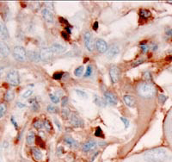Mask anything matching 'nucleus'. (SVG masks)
<instances>
[{"label": "nucleus", "instance_id": "3c124183", "mask_svg": "<svg viewBox=\"0 0 172 162\" xmlns=\"http://www.w3.org/2000/svg\"><path fill=\"white\" fill-rule=\"evenodd\" d=\"M62 36L66 39V40H68V39H69V36H68V35H67L66 32H62Z\"/></svg>", "mask_w": 172, "mask_h": 162}, {"label": "nucleus", "instance_id": "cd10ccee", "mask_svg": "<svg viewBox=\"0 0 172 162\" xmlns=\"http://www.w3.org/2000/svg\"><path fill=\"white\" fill-rule=\"evenodd\" d=\"M6 110H7V106H6L5 103L0 104V118L4 116V115L6 112Z\"/></svg>", "mask_w": 172, "mask_h": 162}, {"label": "nucleus", "instance_id": "ea45409f", "mask_svg": "<svg viewBox=\"0 0 172 162\" xmlns=\"http://www.w3.org/2000/svg\"><path fill=\"white\" fill-rule=\"evenodd\" d=\"M158 99H159V102H160V103L163 104V103H165V101L167 100V97L164 95H160L158 97Z\"/></svg>", "mask_w": 172, "mask_h": 162}, {"label": "nucleus", "instance_id": "6ab92c4d", "mask_svg": "<svg viewBox=\"0 0 172 162\" xmlns=\"http://www.w3.org/2000/svg\"><path fill=\"white\" fill-rule=\"evenodd\" d=\"M94 103L99 107H105L107 105V102H106L105 99H103L102 98H100L99 96L97 95L94 96Z\"/></svg>", "mask_w": 172, "mask_h": 162}, {"label": "nucleus", "instance_id": "a878e982", "mask_svg": "<svg viewBox=\"0 0 172 162\" xmlns=\"http://www.w3.org/2000/svg\"><path fill=\"white\" fill-rule=\"evenodd\" d=\"M43 124H44V127H45V129L46 130L49 132V133H51L52 132V130H53V126H52V123L48 121V119H45L44 120V122H43Z\"/></svg>", "mask_w": 172, "mask_h": 162}, {"label": "nucleus", "instance_id": "8fccbe9b", "mask_svg": "<svg viewBox=\"0 0 172 162\" xmlns=\"http://www.w3.org/2000/svg\"><path fill=\"white\" fill-rule=\"evenodd\" d=\"M97 28H98V23H97V22H95L94 24H93V29H94V30H96Z\"/></svg>", "mask_w": 172, "mask_h": 162}, {"label": "nucleus", "instance_id": "4468645a", "mask_svg": "<svg viewBox=\"0 0 172 162\" xmlns=\"http://www.w3.org/2000/svg\"><path fill=\"white\" fill-rule=\"evenodd\" d=\"M96 147V142L93 141V140H90V141L86 142L83 145L82 149H83L84 152H89V151H91V150L95 149Z\"/></svg>", "mask_w": 172, "mask_h": 162}, {"label": "nucleus", "instance_id": "f704fd0d", "mask_svg": "<svg viewBox=\"0 0 172 162\" xmlns=\"http://www.w3.org/2000/svg\"><path fill=\"white\" fill-rule=\"evenodd\" d=\"M61 114H62V116L63 118H67L68 116H69V115H70V111L68 109H63L62 111H61Z\"/></svg>", "mask_w": 172, "mask_h": 162}, {"label": "nucleus", "instance_id": "49530a36", "mask_svg": "<svg viewBox=\"0 0 172 162\" xmlns=\"http://www.w3.org/2000/svg\"><path fill=\"white\" fill-rule=\"evenodd\" d=\"M140 47H141V48H142V50H143L144 52H145V51L148 49L147 46H146V45H145V44H141V45H140Z\"/></svg>", "mask_w": 172, "mask_h": 162}, {"label": "nucleus", "instance_id": "f8f14e48", "mask_svg": "<svg viewBox=\"0 0 172 162\" xmlns=\"http://www.w3.org/2000/svg\"><path fill=\"white\" fill-rule=\"evenodd\" d=\"M96 48L98 52L103 53L107 52V50H108V45H107V43H106V42L104 40H102V39H97L96 42Z\"/></svg>", "mask_w": 172, "mask_h": 162}, {"label": "nucleus", "instance_id": "c85d7f7f", "mask_svg": "<svg viewBox=\"0 0 172 162\" xmlns=\"http://www.w3.org/2000/svg\"><path fill=\"white\" fill-rule=\"evenodd\" d=\"M34 129H42V127L44 126V124L41 121V120H35L34 122Z\"/></svg>", "mask_w": 172, "mask_h": 162}, {"label": "nucleus", "instance_id": "c03bdc74", "mask_svg": "<svg viewBox=\"0 0 172 162\" xmlns=\"http://www.w3.org/2000/svg\"><path fill=\"white\" fill-rule=\"evenodd\" d=\"M10 121H11V123H12V124L14 125L15 128H16V129H18V125H17V123H16V122L15 121L14 116H12V117L10 118Z\"/></svg>", "mask_w": 172, "mask_h": 162}, {"label": "nucleus", "instance_id": "f3484780", "mask_svg": "<svg viewBox=\"0 0 172 162\" xmlns=\"http://www.w3.org/2000/svg\"><path fill=\"white\" fill-rule=\"evenodd\" d=\"M0 53L3 57H7L10 54V48L4 42H0Z\"/></svg>", "mask_w": 172, "mask_h": 162}, {"label": "nucleus", "instance_id": "423d86ee", "mask_svg": "<svg viewBox=\"0 0 172 162\" xmlns=\"http://www.w3.org/2000/svg\"><path fill=\"white\" fill-rule=\"evenodd\" d=\"M110 79L113 84L117 83L120 79V69L117 67H111L109 69Z\"/></svg>", "mask_w": 172, "mask_h": 162}, {"label": "nucleus", "instance_id": "473e14b6", "mask_svg": "<svg viewBox=\"0 0 172 162\" xmlns=\"http://www.w3.org/2000/svg\"><path fill=\"white\" fill-rule=\"evenodd\" d=\"M92 72H93V69H92V67L91 66H88L87 68H86V72L85 73H84V77L85 78H88V77H90L92 74Z\"/></svg>", "mask_w": 172, "mask_h": 162}, {"label": "nucleus", "instance_id": "393cba45", "mask_svg": "<svg viewBox=\"0 0 172 162\" xmlns=\"http://www.w3.org/2000/svg\"><path fill=\"white\" fill-rule=\"evenodd\" d=\"M32 95H33V90L32 89H28V90L24 91L22 93V98L23 99H28Z\"/></svg>", "mask_w": 172, "mask_h": 162}, {"label": "nucleus", "instance_id": "ddd939ff", "mask_svg": "<svg viewBox=\"0 0 172 162\" xmlns=\"http://www.w3.org/2000/svg\"><path fill=\"white\" fill-rule=\"evenodd\" d=\"M27 56L29 57V59L31 61L39 62L41 61V53L37 52V51H34V50H29L28 53H27Z\"/></svg>", "mask_w": 172, "mask_h": 162}, {"label": "nucleus", "instance_id": "bb28decb", "mask_svg": "<svg viewBox=\"0 0 172 162\" xmlns=\"http://www.w3.org/2000/svg\"><path fill=\"white\" fill-rule=\"evenodd\" d=\"M29 103L31 105V109L33 110V111H38L39 109H40V105H39L37 101L35 99H32Z\"/></svg>", "mask_w": 172, "mask_h": 162}, {"label": "nucleus", "instance_id": "c756f323", "mask_svg": "<svg viewBox=\"0 0 172 162\" xmlns=\"http://www.w3.org/2000/svg\"><path fill=\"white\" fill-rule=\"evenodd\" d=\"M83 72H84V67L81 66V67H78L77 68L75 69L74 74H75L77 77H81L82 75H83Z\"/></svg>", "mask_w": 172, "mask_h": 162}, {"label": "nucleus", "instance_id": "f257e3e1", "mask_svg": "<svg viewBox=\"0 0 172 162\" xmlns=\"http://www.w3.org/2000/svg\"><path fill=\"white\" fill-rule=\"evenodd\" d=\"M170 159L163 148H155L144 153V160L146 162H164Z\"/></svg>", "mask_w": 172, "mask_h": 162}, {"label": "nucleus", "instance_id": "6e6552de", "mask_svg": "<svg viewBox=\"0 0 172 162\" xmlns=\"http://www.w3.org/2000/svg\"><path fill=\"white\" fill-rule=\"evenodd\" d=\"M70 123L72 126L74 127H83L84 126V122L82 121L81 118L76 114V113H72L70 116Z\"/></svg>", "mask_w": 172, "mask_h": 162}, {"label": "nucleus", "instance_id": "a211bd4d", "mask_svg": "<svg viewBox=\"0 0 172 162\" xmlns=\"http://www.w3.org/2000/svg\"><path fill=\"white\" fill-rule=\"evenodd\" d=\"M0 36L3 39L9 38V31L5 24L2 22H0Z\"/></svg>", "mask_w": 172, "mask_h": 162}, {"label": "nucleus", "instance_id": "4be33fe9", "mask_svg": "<svg viewBox=\"0 0 172 162\" xmlns=\"http://www.w3.org/2000/svg\"><path fill=\"white\" fill-rule=\"evenodd\" d=\"M35 134L34 132H29V134L27 135V138H26V142H27V144L29 145H31L34 142V140H35Z\"/></svg>", "mask_w": 172, "mask_h": 162}, {"label": "nucleus", "instance_id": "09e8293b", "mask_svg": "<svg viewBox=\"0 0 172 162\" xmlns=\"http://www.w3.org/2000/svg\"><path fill=\"white\" fill-rule=\"evenodd\" d=\"M166 35H169V36H171V35H172V29H168L167 31H166Z\"/></svg>", "mask_w": 172, "mask_h": 162}, {"label": "nucleus", "instance_id": "72a5a7b5", "mask_svg": "<svg viewBox=\"0 0 172 162\" xmlns=\"http://www.w3.org/2000/svg\"><path fill=\"white\" fill-rule=\"evenodd\" d=\"M49 98H50V99H51V101L53 102V104H58L59 102V98H58L57 96L53 95V94H50Z\"/></svg>", "mask_w": 172, "mask_h": 162}, {"label": "nucleus", "instance_id": "603ef678", "mask_svg": "<svg viewBox=\"0 0 172 162\" xmlns=\"http://www.w3.org/2000/svg\"><path fill=\"white\" fill-rule=\"evenodd\" d=\"M170 133L172 135V120L171 122H170Z\"/></svg>", "mask_w": 172, "mask_h": 162}, {"label": "nucleus", "instance_id": "9d476101", "mask_svg": "<svg viewBox=\"0 0 172 162\" xmlns=\"http://www.w3.org/2000/svg\"><path fill=\"white\" fill-rule=\"evenodd\" d=\"M41 15H42V17L44 18V20L48 23L52 24L54 21V17H53V12L51 10L48 9V8H44L41 10Z\"/></svg>", "mask_w": 172, "mask_h": 162}, {"label": "nucleus", "instance_id": "a18cd8bd", "mask_svg": "<svg viewBox=\"0 0 172 162\" xmlns=\"http://www.w3.org/2000/svg\"><path fill=\"white\" fill-rule=\"evenodd\" d=\"M54 123H55V124H56V126L58 127L59 130H60V129H61V125H60V123H59V122L58 121V119L54 118Z\"/></svg>", "mask_w": 172, "mask_h": 162}, {"label": "nucleus", "instance_id": "f03ea898", "mask_svg": "<svg viewBox=\"0 0 172 162\" xmlns=\"http://www.w3.org/2000/svg\"><path fill=\"white\" fill-rule=\"evenodd\" d=\"M137 91H138L139 95L144 98H152L156 94L155 86L148 82L140 83L138 86Z\"/></svg>", "mask_w": 172, "mask_h": 162}, {"label": "nucleus", "instance_id": "9b49d317", "mask_svg": "<svg viewBox=\"0 0 172 162\" xmlns=\"http://www.w3.org/2000/svg\"><path fill=\"white\" fill-rule=\"evenodd\" d=\"M104 98H105L106 102L111 105H117V103H118L116 96L114 95V94H113L112 92H110V91H105V92H104Z\"/></svg>", "mask_w": 172, "mask_h": 162}, {"label": "nucleus", "instance_id": "39448f33", "mask_svg": "<svg viewBox=\"0 0 172 162\" xmlns=\"http://www.w3.org/2000/svg\"><path fill=\"white\" fill-rule=\"evenodd\" d=\"M84 45L88 51L92 52L94 50V42L92 39V35L90 32H86L84 35Z\"/></svg>", "mask_w": 172, "mask_h": 162}, {"label": "nucleus", "instance_id": "de8ad7c7", "mask_svg": "<svg viewBox=\"0 0 172 162\" xmlns=\"http://www.w3.org/2000/svg\"><path fill=\"white\" fill-rule=\"evenodd\" d=\"M16 105H17V107H19V108H25V107H26V105H23V104L20 103V102H18V103L16 104Z\"/></svg>", "mask_w": 172, "mask_h": 162}, {"label": "nucleus", "instance_id": "7c9ffc66", "mask_svg": "<svg viewBox=\"0 0 172 162\" xmlns=\"http://www.w3.org/2000/svg\"><path fill=\"white\" fill-rule=\"evenodd\" d=\"M75 92L77 93V95L78 96V97H80V98H88L87 93H86L85 91H82V90L76 89V90H75Z\"/></svg>", "mask_w": 172, "mask_h": 162}, {"label": "nucleus", "instance_id": "2eb2a0df", "mask_svg": "<svg viewBox=\"0 0 172 162\" xmlns=\"http://www.w3.org/2000/svg\"><path fill=\"white\" fill-rule=\"evenodd\" d=\"M50 48L53 51V53H62L66 51V48L64 47L61 44H59V43H53V45L50 47Z\"/></svg>", "mask_w": 172, "mask_h": 162}, {"label": "nucleus", "instance_id": "864d4df0", "mask_svg": "<svg viewBox=\"0 0 172 162\" xmlns=\"http://www.w3.org/2000/svg\"><path fill=\"white\" fill-rule=\"evenodd\" d=\"M3 71H4V67H0V78H1V75L3 73Z\"/></svg>", "mask_w": 172, "mask_h": 162}, {"label": "nucleus", "instance_id": "2f4dec72", "mask_svg": "<svg viewBox=\"0 0 172 162\" xmlns=\"http://www.w3.org/2000/svg\"><path fill=\"white\" fill-rule=\"evenodd\" d=\"M48 111L49 112V113H57L58 112V109L54 106V105H48Z\"/></svg>", "mask_w": 172, "mask_h": 162}, {"label": "nucleus", "instance_id": "5701e85b", "mask_svg": "<svg viewBox=\"0 0 172 162\" xmlns=\"http://www.w3.org/2000/svg\"><path fill=\"white\" fill-rule=\"evenodd\" d=\"M139 15H140V17L143 18V19H147V18H149V17L152 16L151 12H150L148 10H145V9L140 10V11H139Z\"/></svg>", "mask_w": 172, "mask_h": 162}, {"label": "nucleus", "instance_id": "58836bf2", "mask_svg": "<svg viewBox=\"0 0 172 162\" xmlns=\"http://www.w3.org/2000/svg\"><path fill=\"white\" fill-rule=\"evenodd\" d=\"M36 142H37V144H39V146H41V148H45V143H44V142L42 141V139L41 138L40 136H38V137H36Z\"/></svg>", "mask_w": 172, "mask_h": 162}, {"label": "nucleus", "instance_id": "412c9836", "mask_svg": "<svg viewBox=\"0 0 172 162\" xmlns=\"http://www.w3.org/2000/svg\"><path fill=\"white\" fill-rule=\"evenodd\" d=\"M31 152L33 154L34 158L36 160H41L42 159V153L41 151L37 148H31Z\"/></svg>", "mask_w": 172, "mask_h": 162}, {"label": "nucleus", "instance_id": "37998d69", "mask_svg": "<svg viewBox=\"0 0 172 162\" xmlns=\"http://www.w3.org/2000/svg\"><path fill=\"white\" fill-rule=\"evenodd\" d=\"M67 102H68V98L67 97H64L62 98V106L65 107L67 105Z\"/></svg>", "mask_w": 172, "mask_h": 162}, {"label": "nucleus", "instance_id": "b1692460", "mask_svg": "<svg viewBox=\"0 0 172 162\" xmlns=\"http://www.w3.org/2000/svg\"><path fill=\"white\" fill-rule=\"evenodd\" d=\"M14 98H15L14 92L12 91H10V90L6 91V93L5 94V99L6 101H8V102H10V101L13 100Z\"/></svg>", "mask_w": 172, "mask_h": 162}, {"label": "nucleus", "instance_id": "dca6fc26", "mask_svg": "<svg viewBox=\"0 0 172 162\" xmlns=\"http://www.w3.org/2000/svg\"><path fill=\"white\" fill-rule=\"evenodd\" d=\"M123 100H124L126 105H127L130 108H134L136 106V100L133 96L125 95L123 97Z\"/></svg>", "mask_w": 172, "mask_h": 162}, {"label": "nucleus", "instance_id": "6e6d98bb", "mask_svg": "<svg viewBox=\"0 0 172 162\" xmlns=\"http://www.w3.org/2000/svg\"><path fill=\"white\" fill-rule=\"evenodd\" d=\"M168 70H169V71L170 72H172V67H170V68H169V69H168Z\"/></svg>", "mask_w": 172, "mask_h": 162}, {"label": "nucleus", "instance_id": "c9c22d12", "mask_svg": "<svg viewBox=\"0 0 172 162\" xmlns=\"http://www.w3.org/2000/svg\"><path fill=\"white\" fill-rule=\"evenodd\" d=\"M120 121H121V122L123 123V124H124L125 129H127L129 127V125H130V124H129L128 120L127 119V118H125V117H122V116H121V117H120Z\"/></svg>", "mask_w": 172, "mask_h": 162}, {"label": "nucleus", "instance_id": "5fc2aeb1", "mask_svg": "<svg viewBox=\"0 0 172 162\" xmlns=\"http://www.w3.org/2000/svg\"><path fill=\"white\" fill-rule=\"evenodd\" d=\"M167 52H168V53H172V48H170V49L168 50Z\"/></svg>", "mask_w": 172, "mask_h": 162}, {"label": "nucleus", "instance_id": "a19ab883", "mask_svg": "<svg viewBox=\"0 0 172 162\" xmlns=\"http://www.w3.org/2000/svg\"><path fill=\"white\" fill-rule=\"evenodd\" d=\"M144 78L146 79L147 81H150L152 80V76H151V73L149 72H145V74H144Z\"/></svg>", "mask_w": 172, "mask_h": 162}, {"label": "nucleus", "instance_id": "1a4fd4ad", "mask_svg": "<svg viewBox=\"0 0 172 162\" xmlns=\"http://www.w3.org/2000/svg\"><path fill=\"white\" fill-rule=\"evenodd\" d=\"M120 52V49L119 48L117 47V46H115V45H112L110 48H108V50H107V52H106V56L108 59H114L115 58L117 55H118V53Z\"/></svg>", "mask_w": 172, "mask_h": 162}, {"label": "nucleus", "instance_id": "aec40b11", "mask_svg": "<svg viewBox=\"0 0 172 162\" xmlns=\"http://www.w3.org/2000/svg\"><path fill=\"white\" fill-rule=\"evenodd\" d=\"M64 141L71 148H77L78 146L77 142L76 140H74L72 137H71V136H66V138L64 139Z\"/></svg>", "mask_w": 172, "mask_h": 162}, {"label": "nucleus", "instance_id": "e433bc0d", "mask_svg": "<svg viewBox=\"0 0 172 162\" xmlns=\"http://www.w3.org/2000/svg\"><path fill=\"white\" fill-rule=\"evenodd\" d=\"M95 135L97 137H103V133H102V130L101 128H97L95 132Z\"/></svg>", "mask_w": 172, "mask_h": 162}, {"label": "nucleus", "instance_id": "7ed1b4c3", "mask_svg": "<svg viewBox=\"0 0 172 162\" xmlns=\"http://www.w3.org/2000/svg\"><path fill=\"white\" fill-rule=\"evenodd\" d=\"M13 56L15 60L19 62H24L27 60V53L22 46H16L13 48Z\"/></svg>", "mask_w": 172, "mask_h": 162}, {"label": "nucleus", "instance_id": "4c0bfd02", "mask_svg": "<svg viewBox=\"0 0 172 162\" xmlns=\"http://www.w3.org/2000/svg\"><path fill=\"white\" fill-rule=\"evenodd\" d=\"M62 75H63L62 72H56V73H54V74L53 75V79H55V80L61 79V78H62Z\"/></svg>", "mask_w": 172, "mask_h": 162}, {"label": "nucleus", "instance_id": "0eeeda50", "mask_svg": "<svg viewBox=\"0 0 172 162\" xmlns=\"http://www.w3.org/2000/svg\"><path fill=\"white\" fill-rule=\"evenodd\" d=\"M40 53H41V59L43 61H48L49 60H51L53 55V51L50 48H43L41 50Z\"/></svg>", "mask_w": 172, "mask_h": 162}, {"label": "nucleus", "instance_id": "79ce46f5", "mask_svg": "<svg viewBox=\"0 0 172 162\" xmlns=\"http://www.w3.org/2000/svg\"><path fill=\"white\" fill-rule=\"evenodd\" d=\"M143 63V60H139V61H135L133 64V67H138L139 65L140 64H142Z\"/></svg>", "mask_w": 172, "mask_h": 162}, {"label": "nucleus", "instance_id": "20e7f679", "mask_svg": "<svg viewBox=\"0 0 172 162\" xmlns=\"http://www.w3.org/2000/svg\"><path fill=\"white\" fill-rule=\"evenodd\" d=\"M6 80L12 86H17L20 83L19 73L16 70H10L6 75Z\"/></svg>", "mask_w": 172, "mask_h": 162}]
</instances>
